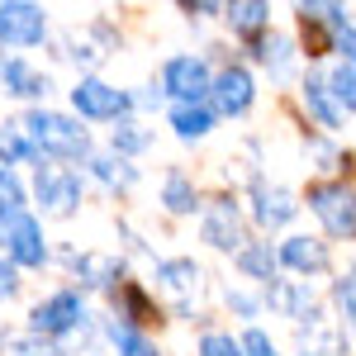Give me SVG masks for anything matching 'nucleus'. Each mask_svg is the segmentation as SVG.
<instances>
[{
	"label": "nucleus",
	"instance_id": "nucleus-1",
	"mask_svg": "<svg viewBox=\"0 0 356 356\" xmlns=\"http://www.w3.org/2000/svg\"><path fill=\"white\" fill-rule=\"evenodd\" d=\"M24 134L33 138L38 157H62V162H86L90 157V134L81 129V119L57 110H29Z\"/></svg>",
	"mask_w": 356,
	"mask_h": 356
},
{
	"label": "nucleus",
	"instance_id": "nucleus-2",
	"mask_svg": "<svg viewBox=\"0 0 356 356\" xmlns=\"http://www.w3.org/2000/svg\"><path fill=\"white\" fill-rule=\"evenodd\" d=\"M309 209L323 219L332 238H356V191L347 181H323L309 191Z\"/></svg>",
	"mask_w": 356,
	"mask_h": 356
},
{
	"label": "nucleus",
	"instance_id": "nucleus-3",
	"mask_svg": "<svg viewBox=\"0 0 356 356\" xmlns=\"http://www.w3.org/2000/svg\"><path fill=\"white\" fill-rule=\"evenodd\" d=\"M86 323V300L76 290H57L48 295L43 304H33V314H29V332H38V337H67V332H76Z\"/></svg>",
	"mask_w": 356,
	"mask_h": 356
},
{
	"label": "nucleus",
	"instance_id": "nucleus-4",
	"mask_svg": "<svg viewBox=\"0 0 356 356\" xmlns=\"http://www.w3.org/2000/svg\"><path fill=\"white\" fill-rule=\"evenodd\" d=\"M48 38V19L33 0H0V43L5 48H38Z\"/></svg>",
	"mask_w": 356,
	"mask_h": 356
},
{
	"label": "nucleus",
	"instance_id": "nucleus-5",
	"mask_svg": "<svg viewBox=\"0 0 356 356\" xmlns=\"http://www.w3.org/2000/svg\"><path fill=\"white\" fill-rule=\"evenodd\" d=\"M162 90L176 95V105H195L214 90V76H209V62L204 57H171L162 67Z\"/></svg>",
	"mask_w": 356,
	"mask_h": 356
},
{
	"label": "nucleus",
	"instance_id": "nucleus-6",
	"mask_svg": "<svg viewBox=\"0 0 356 356\" xmlns=\"http://www.w3.org/2000/svg\"><path fill=\"white\" fill-rule=\"evenodd\" d=\"M33 195H38L43 214H62V219H67V214H76V204H81V176L67 171V166H38Z\"/></svg>",
	"mask_w": 356,
	"mask_h": 356
},
{
	"label": "nucleus",
	"instance_id": "nucleus-7",
	"mask_svg": "<svg viewBox=\"0 0 356 356\" xmlns=\"http://www.w3.org/2000/svg\"><path fill=\"white\" fill-rule=\"evenodd\" d=\"M0 243H5V257L15 266H43L48 261V243H43V228L33 214H15V219L0 223Z\"/></svg>",
	"mask_w": 356,
	"mask_h": 356
},
{
	"label": "nucleus",
	"instance_id": "nucleus-8",
	"mask_svg": "<svg viewBox=\"0 0 356 356\" xmlns=\"http://www.w3.org/2000/svg\"><path fill=\"white\" fill-rule=\"evenodd\" d=\"M72 105H76L81 119H119V114L134 110L138 100L124 95V90H114V86L100 81V76H86V81H76V90H72Z\"/></svg>",
	"mask_w": 356,
	"mask_h": 356
},
{
	"label": "nucleus",
	"instance_id": "nucleus-9",
	"mask_svg": "<svg viewBox=\"0 0 356 356\" xmlns=\"http://www.w3.org/2000/svg\"><path fill=\"white\" fill-rule=\"evenodd\" d=\"M214 110L228 114V119H238V114L252 110V100H257V86H252V72L247 67H223L219 76H214Z\"/></svg>",
	"mask_w": 356,
	"mask_h": 356
},
{
	"label": "nucleus",
	"instance_id": "nucleus-10",
	"mask_svg": "<svg viewBox=\"0 0 356 356\" xmlns=\"http://www.w3.org/2000/svg\"><path fill=\"white\" fill-rule=\"evenodd\" d=\"M204 243L219 247V252H243V228H238V204L233 200H214L204 209Z\"/></svg>",
	"mask_w": 356,
	"mask_h": 356
},
{
	"label": "nucleus",
	"instance_id": "nucleus-11",
	"mask_svg": "<svg viewBox=\"0 0 356 356\" xmlns=\"http://www.w3.org/2000/svg\"><path fill=\"white\" fill-rule=\"evenodd\" d=\"M72 266L86 290H119V280H124V261L110 252H81V257H72Z\"/></svg>",
	"mask_w": 356,
	"mask_h": 356
},
{
	"label": "nucleus",
	"instance_id": "nucleus-12",
	"mask_svg": "<svg viewBox=\"0 0 356 356\" xmlns=\"http://www.w3.org/2000/svg\"><path fill=\"white\" fill-rule=\"evenodd\" d=\"M295 195L290 191H280V186H257L252 191V219L261 223V228H280V223H290L295 219Z\"/></svg>",
	"mask_w": 356,
	"mask_h": 356
},
{
	"label": "nucleus",
	"instance_id": "nucleus-13",
	"mask_svg": "<svg viewBox=\"0 0 356 356\" xmlns=\"http://www.w3.org/2000/svg\"><path fill=\"white\" fill-rule=\"evenodd\" d=\"M280 266H290V271H300V275H318L328 266V247L318 243V238L295 233V238L280 243Z\"/></svg>",
	"mask_w": 356,
	"mask_h": 356
},
{
	"label": "nucleus",
	"instance_id": "nucleus-14",
	"mask_svg": "<svg viewBox=\"0 0 356 356\" xmlns=\"http://www.w3.org/2000/svg\"><path fill=\"white\" fill-rule=\"evenodd\" d=\"M0 81H5V95H15V100H38V95L53 90V81H48L43 72H33L24 57H10V62L0 67Z\"/></svg>",
	"mask_w": 356,
	"mask_h": 356
},
{
	"label": "nucleus",
	"instance_id": "nucleus-15",
	"mask_svg": "<svg viewBox=\"0 0 356 356\" xmlns=\"http://www.w3.org/2000/svg\"><path fill=\"white\" fill-rule=\"evenodd\" d=\"M304 105L318 114V124L323 129H342V105H337V95H332L328 76H318V72H309V81H304Z\"/></svg>",
	"mask_w": 356,
	"mask_h": 356
},
{
	"label": "nucleus",
	"instance_id": "nucleus-16",
	"mask_svg": "<svg viewBox=\"0 0 356 356\" xmlns=\"http://www.w3.org/2000/svg\"><path fill=\"white\" fill-rule=\"evenodd\" d=\"M223 10H228L223 19L233 24L238 38H257V33L266 29V19H271V5H266V0H228Z\"/></svg>",
	"mask_w": 356,
	"mask_h": 356
},
{
	"label": "nucleus",
	"instance_id": "nucleus-17",
	"mask_svg": "<svg viewBox=\"0 0 356 356\" xmlns=\"http://www.w3.org/2000/svg\"><path fill=\"white\" fill-rule=\"evenodd\" d=\"M86 166H90V176H95L100 186H110V191H129V186L138 181V171L124 162L119 152H90Z\"/></svg>",
	"mask_w": 356,
	"mask_h": 356
},
{
	"label": "nucleus",
	"instance_id": "nucleus-18",
	"mask_svg": "<svg viewBox=\"0 0 356 356\" xmlns=\"http://www.w3.org/2000/svg\"><path fill=\"white\" fill-rule=\"evenodd\" d=\"M157 280H162V290L186 300V295L200 290V266H195L191 257H171V261H157Z\"/></svg>",
	"mask_w": 356,
	"mask_h": 356
},
{
	"label": "nucleus",
	"instance_id": "nucleus-19",
	"mask_svg": "<svg viewBox=\"0 0 356 356\" xmlns=\"http://www.w3.org/2000/svg\"><path fill=\"white\" fill-rule=\"evenodd\" d=\"M171 129H176L181 143H200V138L214 129V110H204L200 100H195V105H176V110H171Z\"/></svg>",
	"mask_w": 356,
	"mask_h": 356
},
{
	"label": "nucleus",
	"instance_id": "nucleus-20",
	"mask_svg": "<svg viewBox=\"0 0 356 356\" xmlns=\"http://www.w3.org/2000/svg\"><path fill=\"white\" fill-rule=\"evenodd\" d=\"M19 162H43L33 138L24 134V124H0V166H19Z\"/></svg>",
	"mask_w": 356,
	"mask_h": 356
},
{
	"label": "nucleus",
	"instance_id": "nucleus-21",
	"mask_svg": "<svg viewBox=\"0 0 356 356\" xmlns=\"http://www.w3.org/2000/svg\"><path fill=\"white\" fill-rule=\"evenodd\" d=\"M238 266H243L252 280L271 285V280H275V266H280V252H271V243H247L243 252H238Z\"/></svg>",
	"mask_w": 356,
	"mask_h": 356
},
{
	"label": "nucleus",
	"instance_id": "nucleus-22",
	"mask_svg": "<svg viewBox=\"0 0 356 356\" xmlns=\"http://www.w3.org/2000/svg\"><path fill=\"white\" fill-rule=\"evenodd\" d=\"M162 204L171 209V214H195V209H200V195H195V186H191V176H186V171H171V176H166Z\"/></svg>",
	"mask_w": 356,
	"mask_h": 356
},
{
	"label": "nucleus",
	"instance_id": "nucleus-23",
	"mask_svg": "<svg viewBox=\"0 0 356 356\" xmlns=\"http://www.w3.org/2000/svg\"><path fill=\"white\" fill-rule=\"evenodd\" d=\"M114 309H119V318H124V323H134V328L152 318V309H147V300H143V290L129 285V280H119V290H114Z\"/></svg>",
	"mask_w": 356,
	"mask_h": 356
},
{
	"label": "nucleus",
	"instance_id": "nucleus-24",
	"mask_svg": "<svg viewBox=\"0 0 356 356\" xmlns=\"http://www.w3.org/2000/svg\"><path fill=\"white\" fill-rule=\"evenodd\" d=\"M110 342L119 356H157V347L134 328V323H110Z\"/></svg>",
	"mask_w": 356,
	"mask_h": 356
},
{
	"label": "nucleus",
	"instance_id": "nucleus-25",
	"mask_svg": "<svg viewBox=\"0 0 356 356\" xmlns=\"http://www.w3.org/2000/svg\"><path fill=\"white\" fill-rule=\"evenodd\" d=\"M114 152L119 157H134V152H147V143H152V134L143 129V124H134V119H119V129H114Z\"/></svg>",
	"mask_w": 356,
	"mask_h": 356
},
{
	"label": "nucleus",
	"instance_id": "nucleus-26",
	"mask_svg": "<svg viewBox=\"0 0 356 356\" xmlns=\"http://www.w3.org/2000/svg\"><path fill=\"white\" fill-rule=\"evenodd\" d=\"M15 214H24V186L10 166H0V223L15 219Z\"/></svg>",
	"mask_w": 356,
	"mask_h": 356
},
{
	"label": "nucleus",
	"instance_id": "nucleus-27",
	"mask_svg": "<svg viewBox=\"0 0 356 356\" xmlns=\"http://www.w3.org/2000/svg\"><path fill=\"white\" fill-rule=\"evenodd\" d=\"M257 57L266 62V72H271L275 81L290 76V38H266V43H257Z\"/></svg>",
	"mask_w": 356,
	"mask_h": 356
},
{
	"label": "nucleus",
	"instance_id": "nucleus-28",
	"mask_svg": "<svg viewBox=\"0 0 356 356\" xmlns=\"http://www.w3.org/2000/svg\"><path fill=\"white\" fill-rule=\"evenodd\" d=\"M328 86H332V95H337V105L352 114L356 110V67H347V62H342V67H332Z\"/></svg>",
	"mask_w": 356,
	"mask_h": 356
},
{
	"label": "nucleus",
	"instance_id": "nucleus-29",
	"mask_svg": "<svg viewBox=\"0 0 356 356\" xmlns=\"http://www.w3.org/2000/svg\"><path fill=\"white\" fill-rule=\"evenodd\" d=\"M10 352H15V356H67L53 337H38V332H29V337H10Z\"/></svg>",
	"mask_w": 356,
	"mask_h": 356
},
{
	"label": "nucleus",
	"instance_id": "nucleus-30",
	"mask_svg": "<svg viewBox=\"0 0 356 356\" xmlns=\"http://www.w3.org/2000/svg\"><path fill=\"white\" fill-rule=\"evenodd\" d=\"M332 295H337V309H342V323L356 332V266L337 280V290H332Z\"/></svg>",
	"mask_w": 356,
	"mask_h": 356
},
{
	"label": "nucleus",
	"instance_id": "nucleus-31",
	"mask_svg": "<svg viewBox=\"0 0 356 356\" xmlns=\"http://www.w3.org/2000/svg\"><path fill=\"white\" fill-rule=\"evenodd\" d=\"M195 356H243V342H233L228 332H204Z\"/></svg>",
	"mask_w": 356,
	"mask_h": 356
},
{
	"label": "nucleus",
	"instance_id": "nucleus-32",
	"mask_svg": "<svg viewBox=\"0 0 356 356\" xmlns=\"http://www.w3.org/2000/svg\"><path fill=\"white\" fill-rule=\"evenodd\" d=\"M243 356H280V352H275V342L261 328H252V332H243Z\"/></svg>",
	"mask_w": 356,
	"mask_h": 356
},
{
	"label": "nucleus",
	"instance_id": "nucleus-33",
	"mask_svg": "<svg viewBox=\"0 0 356 356\" xmlns=\"http://www.w3.org/2000/svg\"><path fill=\"white\" fill-rule=\"evenodd\" d=\"M332 48L342 53L347 67H356V29H337V33H332Z\"/></svg>",
	"mask_w": 356,
	"mask_h": 356
},
{
	"label": "nucleus",
	"instance_id": "nucleus-34",
	"mask_svg": "<svg viewBox=\"0 0 356 356\" xmlns=\"http://www.w3.org/2000/svg\"><path fill=\"white\" fill-rule=\"evenodd\" d=\"M10 295H19V271H15V261H0V300H10Z\"/></svg>",
	"mask_w": 356,
	"mask_h": 356
},
{
	"label": "nucleus",
	"instance_id": "nucleus-35",
	"mask_svg": "<svg viewBox=\"0 0 356 356\" xmlns=\"http://www.w3.org/2000/svg\"><path fill=\"white\" fill-rule=\"evenodd\" d=\"M228 309H238L243 318H257V300L243 295V290H228Z\"/></svg>",
	"mask_w": 356,
	"mask_h": 356
},
{
	"label": "nucleus",
	"instance_id": "nucleus-36",
	"mask_svg": "<svg viewBox=\"0 0 356 356\" xmlns=\"http://www.w3.org/2000/svg\"><path fill=\"white\" fill-rule=\"evenodd\" d=\"M191 15H219V5H228V0H181Z\"/></svg>",
	"mask_w": 356,
	"mask_h": 356
}]
</instances>
